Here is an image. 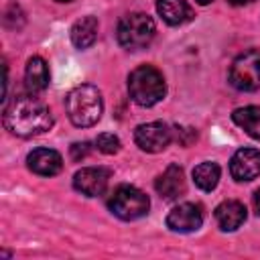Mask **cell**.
Masks as SVG:
<instances>
[{
  "label": "cell",
  "instance_id": "6da1fadb",
  "mask_svg": "<svg viewBox=\"0 0 260 260\" xmlns=\"http://www.w3.org/2000/svg\"><path fill=\"white\" fill-rule=\"evenodd\" d=\"M2 122L10 134L20 138H32L51 130L55 120L49 106L30 91V93H18L8 104H4Z\"/></svg>",
  "mask_w": 260,
  "mask_h": 260
},
{
  "label": "cell",
  "instance_id": "7a4b0ae2",
  "mask_svg": "<svg viewBox=\"0 0 260 260\" xmlns=\"http://www.w3.org/2000/svg\"><path fill=\"white\" fill-rule=\"evenodd\" d=\"M65 110L73 126L89 128L100 122L104 114V98L102 91L91 83L75 85L65 98Z\"/></svg>",
  "mask_w": 260,
  "mask_h": 260
},
{
  "label": "cell",
  "instance_id": "3957f363",
  "mask_svg": "<svg viewBox=\"0 0 260 260\" xmlns=\"http://www.w3.org/2000/svg\"><path fill=\"white\" fill-rule=\"evenodd\" d=\"M128 93L134 104L150 108L158 104L167 93L162 73L152 65H140L128 75Z\"/></svg>",
  "mask_w": 260,
  "mask_h": 260
},
{
  "label": "cell",
  "instance_id": "277c9868",
  "mask_svg": "<svg viewBox=\"0 0 260 260\" xmlns=\"http://www.w3.org/2000/svg\"><path fill=\"white\" fill-rule=\"evenodd\" d=\"M156 24L154 20L144 12H130L120 18L116 28L118 43L128 51H140L154 39Z\"/></svg>",
  "mask_w": 260,
  "mask_h": 260
},
{
  "label": "cell",
  "instance_id": "5b68a950",
  "mask_svg": "<svg viewBox=\"0 0 260 260\" xmlns=\"http://www.w3.org/2000/svg\"><path fill=\"white\" fill-rule=\"evenodd\" d=\"M108 209L124 221H134L148 213L150 199L134 185H120L108 197Z\"/></svg>",
  "mask_w": 260,
  "mask_h": 260
},
{
  "label": "cell",
  "instance_id": "8992f818",
  "mask_svg": "<svg viewBox=\"0 0 260 260\" xmlns=\"http://www.w3.org/2000/svg\"><path fill=\"white\" fill-rule=\"evenodd\" d=\"M230 83L240 91H256L260 87V49H248L234 59Z\"/></svg>",
  "mask_w": 260,
  "mask_h": 260
},
{
  "label": "cell",
  "instance_id": "52a82bcc",
  "mask_svg": "<svg viewBox=\"0 0 260 260\" xmlns=\"http://www.w3.org/2000/svg\"><path fill=\"white\" fill-rule=\"evenodd\" d=\"M173 138L171 128L165 122H146L136 126L134 130V142L144 152H160L169 146Z\"/></svg>",
  "mask_w": 260,
  "mask_h": 260
},
{
  "label": "cell",
  "instance_id": "ba28073f",
  "mask_svg": "<svg viewBox=\"0 0 260 260\" xmlns=\"http://www.w3.org/2000/svg\"><path fill=\"white\" fill-rule=\"evenodd\" d=\"M203 223V207L199 203H179L167 215V228L177 234H191Z\"/></svg>",
  "mask_w": 260,
  "mask_h": 260
},
{
  "label": "cell",
  "instance_id": "9c48e42d",
  "mask_svg": "<svg viewBox=\"0 0 260 260\" xmlns=\"http://www.w3.org/2000/svg\"><path fill=\"white\" fill-rule=\"evenodd\" d=\"M110 171L104 167H83L73 175V187L85 197H100L106 193Z\"/></svg>",
  "mask_w": 260,
  "mask_h": 260
},
{
  "label": "cell",
  "instance_id": "30bf717a",
  "mask_svg": "<svg viewBox=\"0 0 260 260\" xmlns=\"http://www.w3.org/2000/svg\"><path fill=\"white\" fill-rule=\"evenodd\" d=\"M230 175L238 183L252 181L260 175V150L258 148H240L230 160Z\"/></svg>",
  "mask_w": 260,
  "mask_h": 260
},
{
  "label": "cell",
  "instance_id": "8fae6325",
  "mask_svg": "<svg viewBox=\"0 0 260 260\" xmlns=\"http://www.w3.org/2000/svg\"><path fill=\"white\" fill-rule=\"evenodd\" d=\"M26 167L41 177H53L63 169V158L53 148H35L26 156Z\"/></svg>",
  "mask_w": 260,
  "mask_h": 260
},
{
  "label": "cell",
  "instance_id": "7c38bea8",
  "mask_svg": "<svg viewBox=\"0 0 260 260\" xmlns=\"http://www.w3.org/2000/svg\"><path fill=\"white\" fill-rule=\"evenodd\" d=\"M154 189L167 201H173V199L181 197L185 193V173H183V169L179 165H169L162 171V175L156 177Z\"/></svg>",
  "mask_w": 260,
  "mask_h": 260
},
{
  "label": "cell",
  "instance_id": "4fadbf2b",
  "mask_svg": "<svg viewBox=\"0 0 260 260\" xmlns=\"http://www.w3.org/2000/svg\"><path fill=\"white\" fill-rule=\"evenodd\" d=\"M215 221L221 232H236L246 221V207L236 199H228L215 207Z\"/></svg>",
  "mask_w": 260,
  "mask_h": 260
},
{
  "label": "cell",
  "instance_id": "5bb4252c",
  "mask_svg": "<svg viewBox=\"0 0 260 260\" xmlns=\"http://www.w3.org/2000/svg\"><path fill=\"white\" fill-rule=\"evenodd\" d=\"M156 12L171 26H181L193 18V8L187 0H156Z\"/></svg>",
  "mask_w": 260,
  "mask_h": 260
},
{
  "label": "cell",
  "instance_id": "9a60e30c",
  "mask_svg": "<svg viewBox=\"0 0 260 260\" xmlns=\"http://www.w3.org/2000/svg\"><path fill=\"white\" fill-rule=\"evenodd\" d=\"M98 28H100V24H98L95 16H81L79 20H75V24L71 26V32H69L73 47L81 49V51L89 49L98 39Z\"/></svg>",
  "mask_w": 260,
  "mask_h": 260
},
{
  "label": "cell",
  "instance_id": "2e32d148",
  "mask_svg": "<svg viewBox=\"0 0 260 260\" xmlns=\"http://www.w3.org/2000/svg\"><path fill=\"white\" fill-rule=\"evenodd\" d=\"M49 79H51V75H49V67H47L45 59L30 57L24 67V81H26L28 91H32V93L45 91L49 87Z\"/></svg>",
  "mask_w": 260,
  "mask_h": 260
},
{
  "label": "cell",
  "instance_id": "e0dca14e",
  "mask_svg": "<svg viewBox=\"0 0 260 260\" xmlns=\"http://www.w3.org/2000/svg\"><path fill=\"white\" fill-rule=\"evenodd\" d=\"M232 120L250 138L260 140V106H244V108H238V110H234Z\"/></svg>",
  "mask_w": 260,
  "mask_h": 260
},
{
  "label": "cell",
  "instance_id": "ac0fdd59",
  "mask_svg": "<svg viewBox=\"0 0 260 260\" xmlns=\"http://www.w3.org/2000/svg\"><path fill=\"white\" fill-rule=\"evenodd\" d=\"M219 175H221L219 165L211 162V160H205V162H201L193 169V183L201 191H213L219 183Z\"/></svg>",
  "mask_w": 260,
  "mask_h": 260
},
{
  "label": "cell",
  "instance_id": "d6986e66",
  "mask_svg": "<svg viewBox=\"0 0 260 260\" xmlns=\"http://www.w3.org/2000/svg\"><path fill=\"white\" fill-rule=\"evenodd\" d=\"M120 146H122L120 138L116 134H112V132H102L95 138V148L100 152H104V154H116L120 150Z\"/></svg>",
  "mask_w": 260,
  "mask_h": 260
},
{
  "label": "cell",
  "instance_id": "ffe728a7",
  "mask_svg": "<svg viewBox=\"0 0 260 260\" xmlns=\"http://www.w3.org/2000/svg\"><path fill=\"white\" fill-rule=\"evenodd\" d=\"M89 150H91L89 142H75V144H71V158L79 162L89 154Z\"/></svg>",
  "mask_w": 260,
  "mask_h": 260
},
{
  "label": "cell",
  "instance_id": "44dd1931",
  "mask_svg": "<svg viewBox=\"0 0 260 260\" xmlns=\"http://www.w3.org/2000/svg\"><path fill=\"white\" fill-rule=\"evenodd\" d=\"M254 211H256V215H260V189L254 193Z\"/></svg>",
  "mask_w": 260,
  "mask_h": 260
},
{
  "label": "cell",
  "instance_id": "7402d4cb",
  "mask_svg": "<svg viewBox=\"0 0 260 260\" xmlns=\"http://www.w3.org/2000/svg\"><path fill=\"white\" fill-rule=\"evenodd\" d=\"M230 4H234V6H242V4H248V2H254V0H228Z\"/></svg>",
  "mask_w": 260,
  "mask_h": 260
},
{
  "label": "cell",
  "instance_id": "603a6c76",
  "mask_svg": "<svg viewBox=\"0 0 260 260\" xmlns=\"http://www.w3.org/2000/svg\"><path fill=\"white\" fill-rule=\"evenodd\" d=\"M195 2H197V4H201V6H207V4H211L213 0H195Z\"/></svg>",
  "mask_w": 260,
  "mask_h": 260
},
{
  "label": "cell",
  "instance_id": "cb8c5ba5",
  "mask_svg": "<svg viewBox=\"0 0 260 260\" xmlns=\"http://www.w3.org/2000/svg\"><path fill=\"white\" fill-rule=\"evenodd\" d=\"M57 2H71V0H57Z\"/></svg>",
  "mask_w": 260,
  "mask_h": 260
}]
</instances>
